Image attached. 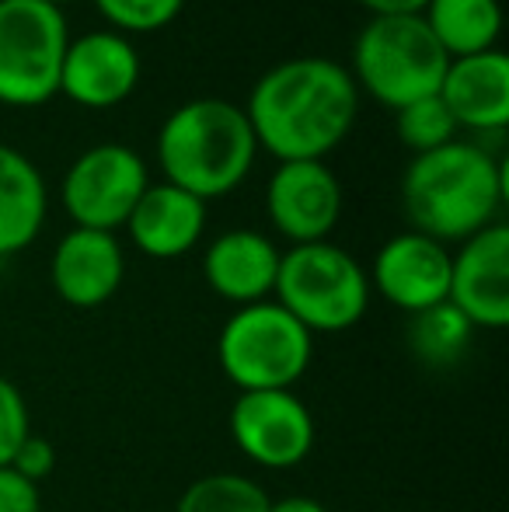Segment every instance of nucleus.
<instances>
[{
	"label": "nucleus",
	"mask_w": 509,
	"mask_h": 512,
	"mask_svg": "<svg viewBox=\"0 0 509 512\" xmlns=\"http://www.w3.org/2000/svg\"><path fill=\"white\" fill-rule=\"evenodd\" d=\"M269 495L241 474H206L192 481L175 512H269Z\"/></svg>",
	"instance_id": "nucleus-21"
},
{
	"label": "nucleus",
	"mask_w": 509,
	"mask_h": 512,
	"mask_svg": "<svg viewBox=\"0 0 509 512\" xmlns=\"http://www.w3.org/2000/svg\"><path fill=\"white\" fill-rule=\"evenodd\" d=\"M422 21L440 42L447 60H457V56L499 49L503 7L499 0H429L422 7Z\"/></svg>",
	"instance_id": "nucleus-19"
},
{
	"label": "nucleus",
	"mask_w": 509,
	"mask_h": 512,
	"mask_svg": "<svg viewBox=\"0 0 509 512\" xmlns=\"http://www.w3.org/2000/svg\"><path fill=\"white\" fill-rule=\"evenodd\" d=\"M436 95L457 129L499 133L509 126V56L503 49L457 56L447 63Z\"/></svg>",
	"instance_id": "nucleus-15"
},
{
	"label": "nucleus",
	"mask_w": 509,
	"mask_h": 512,
	"mask_svg": "<svg viewBox=\"0 0 509 512\" xmlns=\"http://www.w3.org/2000/svg\"><path fill=\"white\" fill-rule=\"evenodd\" d=\"M126 276V255L116 234L74 227L53 251L49 279L63 304L70 307H102L119 293Z\"/></svg>",
	"instance_id": "nucleus-14"
},
{
	"label": "nucleus",
	"mask_w": 509,
	"mask_h": 512,
	"mask_svg": "<svg viewBox=\"0 0 509 512\" xmlns=\"http://www.w3.org/2000/svg\"><path fill=\"white\" fill-rule=\"evenodd\" d=\"M370 18H394V14H422L429 0H360Z\"/></svg>",
	"instance_id": "nucleus-27"
},
{
	"label": "nucleus",
	"mask_w": 509,
	"mask_h": 512,
	"mask_svg": "<svg viewBox=\"0 0 509 512\" xmlns=\"http://www.w3.org/2000/svg\"><path fill=\"white\" fill-rule=\"evenodd\" d=\"M283 251L258 230H227L206 248L203 276L217 297L238 307L272 297Z\"/></svg>",
	"instance_id": "nucleus-16"
},
{
	"label": "nucleus",
	"mask_w": 509,
	"mask_h": 512,
	"mask_svg": "<svg viewBox=\"0 0 509 512\" xmlns=\"http://www.w3.org/2000/svg\"><path fill=\"white\" fill-rule=\"evenodd\" d=\"M39 4H49V7H60V11H63V7H67V4H74V0H39Z\"/></svg>",
	"instance_id": "nucleus-29"
},
{
	"label": "nucleus",
	"mask_w": 509,
	"mask_h": 512,
	"mask_svg": "<svg viewBox=\"0 0 509 512\" xmlns=\"http://www.w3.org/2000/svg\"><path fill=\"white\" fill-rule=\"evenodd\" d=\"M102 18L119 35H147L161 32L182 14L185 0H95Z\"/></svg>",
	"instance_id": "nucleus-23"
},
{
	"label": "nucleus",
	"mask_w": 509,
	"mask_h": 512,
	"mask_svg": "<svg viewBox=\"0 0 509 512\" xmlns=\"http://www.w3.org/2000/svg\"><path fill=\"white\" fill-rule=\"evenodd\" d=\"M140 53L126 35L88 32L70 39L60 70V95L81 108H112L123 105L140 84Z\"/></svg>",
	"instance_id": "nucleus-12"
},
{
	"label": "nucleus",
	"mask_w": 509,
	"mask_h": 512,
	"mask_svg": "<svg viewBox=\"0 0 509 512\" xmlns=\"http://www.w3.org/2000/svg\"><path fill=\"white\" fill-rule=\"evenodd\" d=\"M503 203V161L475 143L454 140L429 154H415L401 175V206L408 223L440 244H461L499 223L496 213Z\"/></svg>",
	"instance_id": "nucleus-2"
},
{
	"label": "nucleus",
	"mask_w": 509,
	"mask_h": 512,
	"mask_svg": "<svg viewBox=\"0 0 509 512\" xmlns=\"http://www.w3.org/2000/svg\"><path fill=\"white\" fill-rule=\"evenodd\" d=\"M471 321L454 304H436L429 310H419L408 321V345L412 352L429 366H450L464 356L471 342Z\"/></svg>",
	"instance_id": "nucleus-20"
},
{
	"label": "nucleus",
	"mask_w": 509,
	"mask_h": 512,
	"mask_svg": "<svg viewBox=\"0 0 509 512\" xmlns=\"http://www.w3.org/2000/svg\"><path fill=\"white\" fill-rule=\"evenodd\" d=\"M231 436L258 467L286 471L311 457L314 415L293 391H245L231 408Z\"/></svg>",
	"instance_id": "nucleus-9"
},
{
	"label": "nucleus",
	"mask_w": 509,
	"mask_h": 512,
	"mask_svg": "<svg viewBox=\"0 0 509 512\" xmlns=\"http://www.w3.org/2000/svg\"><path fill=\"white\" fill-rule=\"evenodd\" d=\"M255 154L258 143L245 108L224 98H192L178 105L157 133L164 182L203 203L238 189L252 175Z\"/></svg>",
	"instance_id": "nucleus-3"
},
{
	"label": "nucleus",
	"mask_w": 509,
	"mask_h": 512,
	"mask_svg": "<svg viewBox=\"0 0 509 512\" xmlns=\"http://www.w3.org/2000/svg\"><path fill=\"white\" fill-rule=\"evenodd\" d=\"M129 241L150 258H182L203 241L206 203L178 185H147L126 220Z\"/></svg>",
	"instance_id": "nucleus-17"
},
{
	"label": "nucleus",
	"mask_w": 509,
	"mask_h": 512,
	"mask_svg": "<svg viewBox=\"0 0 509 512\" xmlns=\"http://www.w3.org/2000/svg\"><path fill=\"white\" fill-rule=\"evenodd\" d=\"M314 335L276 300L238 307L220 328L217 359L224 377L245 391H290L307 373Z\"/></svg>",
	"instance_id": "nucleus-5"
},
{
	"label": "nucleus",
	"mask_w": 509,
	"mask_h": 512,
	"mask_svg": "<svg viewBox=\"0 0 509 512\" xmlns=\"http://www.w3.org/2000/svg\"><path fill=\"white\" fill-rule=\"evenodd\" d=\"M370 283L387 304H394L405 314H419L436 304H447L450 297V251L447 244L405 230L384 241V248L374 258Z\"/></svg>",
	"instance_id": "nucleus-13"
},
{
	"label": "nucleus",
	"mask_w": 509,
	"mask_h": 512,
	"mask_svg": "<svg viewBox=\"0 0 509 512\" xmlns=\"http://www.w3.org/2000/svg\"><path fill=\"white\" fill-rule=\"evenodd\" d=\"M360 112V88L342 63L297 56L258 77L245 115L255 143L283 161H325L349 136Z\"/></svg>",
	"instance_id": "nucleus-1"
},
{
	"label": "nucleus",
	"mask_w": 509,
	"mask_h": 512,
	"mask_svg": "<svg viewBox=\"0 0 509 512\" xmlns=\"http://www.w3.org/2000/svg\"><path fill=\"white\" fill-rule=\"evenodd\" d=\"M28 432H32V422H28L25 398H21V391L11 380L0 377V467L11 464L14 450H18Z\"/></svg>",
	"instance_id": "nucleus-24"
},
{
	"label": "nucleus",
	"mask_w": 509,
	"mask_h": 512,
	"mask_svg": "<svg viewBox=\"0 0 509 512\" xmlns=\"http://www.w3.org/2000/svg\"><path fill=\"white\" fill-rule=\"evenodd\" d=\"M269 512H328L318 499H307V495H290V499L269 502Z\"/></svg>",
	"instance_id": "nucleus-28"
},
{
	"label": "nucleus",
	"mask_w": 509,
	"mask_h": 512,
	"mask_svg": "<svg viewBox=\"0 0 509 512\" xmlns=\"http://www.w3.org/2000/svg\"><path fill=\"white\" fill-rule=\"evenodd\" d=\"M276 304L307 331H346L363 321L370 304V276L339 244H293L279 258Z\"/></svg>",
	"instance_id": "nucleus-6"
},
{
	"label": "nucleus",
	"mask_w": 509,
	"mask_h": 512,
	"mask_svg": "<svg viewBox=\"0 0 509 512\" xmlns=\"http://www.w3.org/2000/svg\"><path fill=\"white\" fill-rule=\"evenodd\" d=\"M46 182L21 150L0 143V258L18 255L46 223Z\"/></svg>",
	"instance_id": "nucleus-18"
},
{
	"label": "nucleus",
	"mask_w": 509,
	"mask_h": 512,
	"mask_svg": "<svg viewBox=\"0 0 509 512\" xmlns=\"http://www.w3.org/2000/svg\"><path fill=\"white\" fill-rule=\"evenodd\" d=\"M70 28L60 7L0 0V105L35 108L60 95Z\"/></svg>",
	"instance_id": "nucleus-7"
},
{
	"label": "nucleus",
	"mask_w": 509,
	"mask_h": 512,
	"mask_svg": "<svg viewBox=\"0 0 509 512\" xmlns=\"http://www.w3.org/2000/svg\"><path fill=\"white\" fill-rule=\"evenodd\" d=\"M147 185V164L133 147L98 143L70 164L63 178V206L74 227L116 234L119 227H126Z\"/></svg>",
	"instance_id": "nucleus-8"
},
{
	"label": "nucleus",
	"mask_w": 509,
	"mask_h": 512,
	"mask_svg": "<svg viewBox=\"0 0 509 512\" xmlns=\"http://www.w3.org/2000/svg\"><path fill=\"white\" fill-rule=\"evenodd\" d=\"M394 129H398V140L412 154H429V150L447 147V143L457 140V122L450 119L440 95H426L419 102L401 105L394 112Z\"/></svg>",
	"instance_id": "nucleus-22"
},
{
	"label": "nucleus",
	"mask_w": 509,
	"mask_h": 512,
	"mask_svg": "<svg viewBox=\"0 0 509 512\" xmlns=\"http://www.w3.org/2000/svg\"><path fill=\"white\" fill-rule=\"evenodd\" d=\"M11 467L14 474H21L25 481H32V485H39V481H46L49 474L56 471V450L53 443H49L46 436H35V432H28L25 439H21V446L14 450L11 457Z\"/></svg>",
	"instance_id": "nucleus-25"
},
{
	"label": "nucleus",
	"mask_w": 509,
	"mask_h": 512,
	"mask_svg": "<svg viewBox=\"0 0 509 512\" xmlns=\"http://www.w3.org/2000/svg\"><path fill=\"white\" fill-rule=\"evenodd\" d=\"M265 209L286 241H328L342 216V185L325 161H283L265 185Z\"/></svg>",
	"instance_id": "nucleus-10"
},
{
	"label": "nucleus",
	"mask_w": 509,
	"mask_h": 512,
	"mask_svg": "<svg viewBox=\"0 0 509 512\" xmlns=\"http://www.w3.org/2000/svg\"><path fill=\"white\" fill-rule=\"evenodd\" d=\"M0 512H42L39 485L14 474L11 467H0Z\"/></svg>",
	"instance_id": "nucleus-26"
},
{
	"label": "nucleus",
	"mask_w": 509,
	"mask_h": 512,
	"mask_svg": "<svg viewBox=\"0 0 509 512\" xmlns=\"http://www.w3.org/2000/svg\"><path fill=\"white\" fill-rule=\"evenodd\" d=\"M447 63V53L433 39L422 14H394L370 18L360 28L349 74L374 102L398 112L401 105L436 95Z\"/></svg>",
	"instance_id": "nucleus-4"
},
{
	"label": "nucleus",
	"mask_w": 509,
	"mask_h": 512,
	"mask_svg": "<svg viewBox=\"0 0 509 512\" xmlns=\"http://www.w3.org/2000/svg\"><path fill=\"white\" fill-rule=\"evenodd\" d=\"M450 304L471 328L499 331L509 324V227L492 223L461 241L450 255Z\"/></svg>",
	"instance_id": "nucleus-11"
}]
</instances>
